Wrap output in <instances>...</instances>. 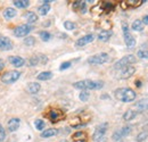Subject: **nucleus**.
I'll use <instances>...</instances> for the list:
<instances>
[{"instance_id": "28", "label": "nucleus", "mask_w": 148, "mask_h": 142, "mask_svg": "<svg viewBox=\"0 0 148 142\" xmlns=\"http://www.w3.org/2000/svg\"><path fill=\"white\" fill-rule=\"evenodd\" d=\"M148 137V131H143V132H140L138 135H137V142H143L145 141L146 139H147Z\"/></svg>"}, {"instance_id": "1", "label": "nucleus", "mask_w": 148, "mask_h": 142, "mask_svg": "<svg viewBox=\"0 0 148 142\" xmlns=\"http://www.w3.org/2000/svg\"><path fill=\"white\" fill-rule=\"evenodd\" d=\"M115 98L121 102H132L136 100V92L130 88H120L114 91Z\"/></svg>"}, {"instance_id": "8", "label": "nucleus", "mask_w": 148, "mask_h": 142, "mask_svg": "<svg viewBox=\"0 0 148 142\" xmlns=\"http://www.w3.org/2000/svg\"><path fill=\"white\" fill-rule=\"evenodd\" d=\"M31 31H32V26L30 24H22L14 29V34L17 38H23L27 36Z\"/></svg>"}, {"instance_id": "3", "label": "nucleus", "mask_w": 148, "mask_h": 142, "mask_svg": "<svg viewBox=\"0 0 148 142\" xmlns=\"http://www.w3.org/2000/svg\"><path fill=\"white\" fill-rule=\"evenodd\" d=\"M110 60V56L106 53H100L97 55H93L91 57L88 58V64L90 65H103Z\"/></svg>"}, {"instance_id": "21", "label": "nucleus", "mask_w": 148, "mask_h": 142, "mask_svg": "<svg viewBox=\"0 0 148 142\" xmlns=\"http://www.w3.org/2000/svg\"><path fill=\"white\" fill-rule=\"evenodd\" d=\"M17 15V12L14 9V8H6L5 12H3V17L6 19H12Z\"/></svg>"}, {"instance_id": "23", "label": "nucleus", "mask_w": 148, "mask_h": 142, "mask_svg": "<svg viewBox=\"0 0 148 142\" xmlns=\"http://www.w3.org/2000/svg\"><path fill=\"white\" fill-rule=\"evenodd\" d=\"M37 77L39 81H48L53 77V73L51 72H41Z\"/></svg>"}, {"instance_id": "5", "label": "nucleus", "mask_w": 148, "mask_h": 142, "mask_svg": "<svg viewBox=\"0 0 148 142\" xmlns=\"http://www.w3.org/2000/svg\"><path fill=\"white\" fill-rule=\"evenodd\" d=\"M21 76V72L18 71H8L1 75V82L5 84H12L16 82Z\"/></svg>"}, {"instance_id": "22", "label": "nucleus", "mask_w": 148, "mask_h": 142, "mask_svg": "<svg viewBox=\"0 0 148 142\" xmlns=\"http://www.w3.org/2000/svg\"><path fill=\"white\" fill-rule=\"evenodd\" d=\"M57 133H58V131H57L56 128H48V130H45V131L41 132V138L47 139V138L54 137V135H56Z\"/></svg>"}, {"instance_id": "17", "label": "nucleus", "mask_w": 148, "mask_h": 142, "mask_svg": "<svg viewBox=\"0 0 148 142\" xmlns=\"http://www.w3.org/2000/svg\"><path fill=\"white\" fill-rule=\"evenodd\" d=\"M112 36H113V32H112L111 30H103V31L99 32L98 39H99L100 41H103V42H106V41L110 40V38H111Z\"/></svg>"}, {"instance_id": "14", "label": "nucleus", "mask_w": 148, "mask_h": 142, "mask_svg": "<svg viewBox=\"0 0 148 142\" xmlns=\"http://www.w3.org/2000/svg\"><path fill=\"white\" fill-rule=\"evenodd\" d=\"M13 43L8 38H0V50H12Z\"/></svg>"}, {"instance_id": "18", "label": "nucleus", "mask_w": 148, "mask_h": 142, "mask_svg": "<svg viewBox=\"0 0 148 142\" xmlns=\"http://www.w3.org/2000/svg\"><path fill=\"white\" fill-rule=\"evenodd\" d=\"M40 89H41V85H40L39 83H37V82H31V83H29V84H27V88H26V90H27L31 94H37L38 92L40 91Z\"/></svg>"}, {"instance_id": "26", "label": "nucleus", "mask_w": 148, "mask_h": 142, "mask_svg": "<svg viewBox=\"0 0 148 142\" xmlns=\"http://www.w3.org/2000/svg\"><path fill=\"white\" fill-rule=\"evenodd\" d=\"M25 17H26V20H27L30 24H33V23H36V22L38 20L37 14L33 13V12H29V13H26Z\"/></svg>"}, {"instance_id": "43", "label": "nucleus", "mask_w": 148, "mask_h": 142, "mask_svg": "<svg viewBox=\"0 0 148 142\" xmlns=\"http://www.w3.org/2000/svg\"><path fill=\"white\" fill-rule=\"evenodd\" d=\"M63 142H66V141H63Z\"/></svg>"}, {"instance_id": "39", "label": "nucleus", "mask_w": 148, "mask_h": 142, "mask_svg": "<svg viewBox=\"0 0 148 142\" xmlns=\"http://www.w3.org/2000/svg\"><path fill=\"white\" fill-rule=\"evenodd\" d=\"M86 10H87V9H86V2H83V1H82V5H81V13H83V14H84V13H86Z\"/></svg>"}, {"instance_id": "35", "label": "nucleus", "mask_w": 148, "mask_h": 142, "mask_svg": "<svg viewBox=\"0 0 148 142\" xmlns=\"http://www.w3.org/2000/svg\"><path fill=\"white\" fill-rule=\"evenodd\" d=\"M137 56L141 59H148V50H139Z\"/></svg>"}, {"instance_id": "32", "label": "nucleus", "mask_w": 148, "mask_h": 142, "mask_svg": "<svg viewBox=\"0 0 148 142\" xmlns=\"http://www.w3.org/2000/svg\"><path fill=\"white\" fill-rule=\"evenodd\" d=\"M24 43H25L26 46L31 47V46H33V44L36 43V39H34L33 36H27L26 39H24Z\"/></svg>"}, {"instance_id": "24", "label": "nucleus", "mask_w": 148, "mask_h": 142, "mask_svg": "<svg viewBox=\"0 0 148 142\" xmlns=\"http://www.w3.org/2000/svg\"><path fill=\"white\" fill-rule=\"evenodd\" d=\"M136 116H137V111H134V110H132V109H129V110H127V111L123 114V119H124V121H132Z\"/></svg>"}, {"instance_id": "42", "label": "nucleus", "mask_w": 148, "mask_h": 142, "mask_svg": "<svg viewBox=\"0 0 148 142\" xmlns=\"http://www.w3.org/2000/svg\"><path fill=\"white\" fill-rule=\"evenodd\" d=\"M77 142H86L84 140H81V141H77Z\"/></svg>"}, {"instance_id": "30", "label": "nucleus", "mask_w": 148, "mask_h": 142, "mask_svg": "<svg viewBox=\"0 0 148 142\" xmlns=\"http://www.w3.org/2000/svg\"><path fill=\"white\" fill-rule=\"evenodd\" d=\"M89 97H90V93L88 91H82L80 93V96H79V98H80L81 101H87L89 99Z\"/></svg>"}, {"instance_id": "31", "label": "nucleus", "mask_w": 148, "mask_h": 142, "mask_svg": "<svg viewBox=\"0 0 148 142\" xmlns=\"http://www.w3.org/2000/svg\"><path fill=\"white\" fill-rule=\"evenodd\" d=\"M64 27H65V30L72 31V30L75 29V24H74L73 22H71V20H66V22L64 23Z\"/></svg>"}, {"instance_id": "25", "label": "nucleus", "mask_w": 148, "mask_h": 142, "mask_svg": "<svg viewBox=\"0 0 148 142\" xmlns=\"http://www.w3.org/2000/svg\"><path fill=\"white\" fill-rule=\"evenodd\" d=\"M14 6H16L17 8H27L30 6V1L29 0H15L14 1Z\"/></svg>"}, {"instance_id": "15", "label": "nucleus", "mask_w": 148, "mask_h": 142, "mask_svg": "<svg viewBox=\"0 0 148 142\" xmlns=\"http://www.w3.org/2000/svg\"><path fill=\"white\" fill-rule=\"evenodd\" d=\"M19 125H21V119L15 117V118L9 119L7 127H8V130H9L10 132H15V131H17V130H18Z\"/></svg>"}, {"instance_id": "34", "label": "nucleus", "mask_w": 148, "mask_h": 142, "mask_svg": "<svg viewBox=\"0 0 148 142\" xmlns=\"http://www.w3.org/2000/svg\"><path fill=\"white\" fill-rule=\"evenodd\" d=\"M34 125H36L37 130H39V131H41V130L45 128V122H43L42 119H37V121L34 122Z\"/></svg>"}, {"instance_id": "33", "label": "nucleus", "mask_w": 148, "mask_h": 142, "mask_svg": "<svg viewBox=\"0 0 148 142\" xmlns=\"http://www.w3.org/2000/svg\"><path fill=\"white\" fill-rule=\"evenodd\" d=\"M84 138H86V134L83 132H77V133H75L73 135V139L74 140H77V141L84 140Z\"/></svg>"}, {"instance_id": "20", "label": "nucleus", "mask_w": 148, "mask_h": 142, "mask_svg": "<svg viewBox=\"0 0 148 142\" xmlns=\"http://www.w3.org/2000/svg\"><path fill=\"white\" fill-rule=\"evenodd\" d=\"M144 27H145V25H144V23H143L140 19L133 20V23H132V25H131V29H132L133 31H137V32H141V31L144 30Z\"/></svg>"}, {"instance_id": "13", "label": "nucleus", "mask_w": 148, "mask_h": 142, "mask_svg": "<svg viewBox=\"0 0 148 142\" xmlns=\"http://www.w3.org/2000/svg\"><path fill=\"white\" fill-rule=\"evenodd\" d=\"M63 117V113L60 110H56V109H51L49 113H48V118L53 122V123H56L58 122L60 118Z\"/></svg>"}, {"instance_id": "7", "label": "nucleus", "mask_w": 148, "mask_h": 142, "mask_svg": "<svg viewBox=\"0 0 148 142\" xmlns=\"http://www.w3.org/2000/svg\"><path fill=\"white\" fill-rule=\"evenodd\" d=\"M136 57L133 56V55H127V56H124L123 58H121L119 61H116L115 63V65H114V68L115 70H121V68H123V67H125V66H130L131 64H133V63H136Z\"/></svg>"}, {"instance_id": "19", "label": "nucleus", "mask_w": 148, "mask_h": 142, "mask_svg": "<svg viewBox=\"0 0 148 142\" xmlns=\"http://www.w3.org/2000/svg\"><path fill=\"white\" fill-rule=\"evenodd\" d=\"M134 107L138 109V110H141V111H144V110H148V98H145V99H141V100H139Z\"/></svg>"}, {"instance_id": "10", "label": "nucleus", "mask_w": 148, "mask_h": 142, "mask_svg": "<svg viewBox=\"0 0 148 142\" xmlns=\"http://www.w3.org/2000/svg\"><path fill=\"white\" fill-rule=\"evenodd\" d=\"M130 132H131V126H124V127H122L121 130H119V131L114 132L112 138H113V140H114V141H119V140H121L122 138H124V137L129 135Z\"/></svg>"}, {"instance_id": "11", "label": "nucleus", "mask_w": 148, "mask_h": 142, "mask_svg": "<svg viewBox=\"0 0 148 142\" xmlns=\"http://www.w3.org/2000/svg\"><path fill=\"white\" fill-rule=\"evenodd\" d=\"M93 40H95V36L93 34H87V36L77 39V41L75 42V47H83V46L92 42Z\"/></svg>"}, {"instance_id": "38", "label": "nucleus", "mask_w": 148, "mask_h": 142, "mask_svg": "<svg viewBox=\"0 0 148 142\" xmlns=\"http://www.w3.org/2000/svg\"><path fill=\"white\" fill-rule=\"evenodd\" d=\"M143 23H144V25H148V15H145L144 17H143V20H141Z\"/></svg>"}, {"instance_id": "37", "label": "nucleus", "mask_w": 148, "mask_h": 142, "mask_svg": "<svg viewBox=\"0 0 148 142\" xmlns=\"http://www.w3.org/2000/svg\"><path fill=\"white\" fill-rule=\"evenodd\" d=\"M5 139H6V132H5L3 127H2L1 124H0V142H3L5 141Z\"/></svg>"}, {"instance_id": "2", "label": "nucleus", "mask_w": 148, "mask_h": 142, "mask_svg": "<svg viewBox=\"0 0 148 142\" xmlns=\"http://www.w3.org/2000/svg\"><path fill=\"white\" fill-rule=\"evenodd\" d=\"M75 89L88 91V90H99L104 87V83L101 81H92V80H82L77 81L73 84Z\"/></svg>"}, {"instance_id": "41", "label": "nucleus", "mask_w": 148, "mask_h": 142, "mask_svg": "<svg viewBox=\"0 0 148 142\" xmlns=\"http://www.w3.org/2000/svg\"><path fill=\"white\" fill-rule=\"evenodd\" d=\"M137 87H141V83H140V81H137Z\"/></svg>"}, {"instance_id": "29", "label": "nucleus", "mask_w": 148, "mask_h": 142, "mask_svg": "<svg viewBox=\"0 0 148 142\" xmlns=\"http://www.w3.org/2000/svg\"><path fill=\"white\" fill-rule=\"evenodd\" d=\"M39 36H40V38H41V40H42V41H45V42L49 41V40H50V38H51L50 33H48L47 31H42V32H40V33H39Z\"/></svg>"}, {"instance_id": "4", "label": "nucleus", "mask_w": 148, "mask_h": 142, "mask_svg": "<svg viewBox=\"0 0 148 142\" xmlns=\"http://www.w3.org/2000/svg\"><path fill=\"white\" fill-rule=\"evenodd\" d=\"M107 128H108V123H101V124L98 125L92 134L93 141L95 142L103 141L104 140V137H105V134L107 132Z\"/></svg>"}, {"instance_id": "36", "label": "nucleus", "mask_w": 148, "mask_h": 142, "mask_svg": "<svg viewBox=\"0 0 148 142\" xmlns=\"http://www.w3.org/2000/svg\"><path fill=\"white\" fill-rule=\"evenodd\" d=\"M71 65H72V63H71V61H65V63H63V64L60 65L59 70H60V71H65V70L70 68V67H71Z\"/></svg>"}, {"instance_id": "16", "label": "nucleus", "mask_w": 148, "mask_h": 142, "mask_svg": "<svg viewBox=\"0 0 148 142\" xmlns=\"http://www.w3.org/2000/svg\"><path fill=\"white\" fill-rule=\"evenodd\" d=\"M8 60H9V63L12 64V65H14L15 67H22L23 65H24V59L23 58H21L18 56H10L9 58H8Z\"/></svg>"}, {"instance_id": "6", "label": "nucleus", "mask_w": 148, "mask_h": 142, "mask_svg": "<svg viewBox=\"0 0 148 142\" xmlns=\"http://www.w3.org/2000/svg\"><path fill=\"white\" fill-rule=\"evenodd\" d=\"M122 30H123V38H124V42H125L127 47L129 49L134 48V46H136V39L130 33L129 27H128V24L127 23H123L122 24Z\"/></svg>"}, {"instance_id": "12", "label": "nucleus", "mask_w": 148, "mask_h": 142, "mask_svg": "<svg viewBox=\"0 0 148 142\" xmlns=\"http://www.w3.org/2000/svg\"><path fill=\"white\" fill-rule=\"evenodd\" d=\"M47 57L45 55H40V56H33L31 59H30V66H37L38 64H46L47 63Z\"/></svg>"}, {"instance_id": "27", "label": "nucleus", "mask_w": 148, "mask_h": 142, "mask_svg": "<svg viewBox=\"0 0 148 142\" xmlns=\"http://www.w3.org/2000/svg\"><path fill=\"white\" fill-rule=\"evenodd\" d=\"M49 10H50V5H41V6L39 7V9H38V12H39V14H40L41 16L47 15V14L49 13Z\"/></svg>"}, {"instance_id": "40", "label": "nucleus", "mask_w": 148, "mask_h": 142, "mask_svg": "<svg viewBox=\"0 0 148 142\" xmlns=\"http://www.w3.org/2000/svg\"><path fill=\"white\" fill-rule=\"evenodd\" d=\"M5 68V61L2 59H0V71H2Z\"/></svg>"}, {"instance_id": "9", "label": "nucleus", "mask_w": 148, "mask_h": 142, "mask_svg": "<svg viewBox=\"0 0 148 142\" xmlns=\"http://www.w3.org/2000/svg\"><path fill=\"white\" fill-rule=\"evenodd\" d=\"M134 72H136V68H134L133 66H125V67L119 70V75H117V77H119L120 80H127V79L131 77V76L134 74Z\"/></svg>"}]
</instances>
